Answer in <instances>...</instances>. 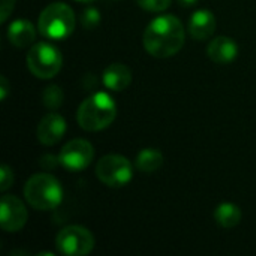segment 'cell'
Here are the masks:
<instances>
[{"label":"cell","mask_w":256,"mask_h":256,"mask_svg":"<svg viewBox=\"0 0 256 256\" xmlns=\"http://www.w3.org/2000/svg\"><path fill=\"white\" fill-rule=\"evenodd\" d=\"M44 105L50 110H57L63 105V99H64V94H63V90L57 86H50L45 88L44 92Z\"/></svg>","instance_id":"e0dca14e"},{"label":"cell","mask_w":256,"mask_h":256,"mask_svg":"<svg viewBox=\"0 0 256 256\" xmlns=\"http://www.w3.org/2000/svg\"><path fill=\"white\" fill-rule=\"evenodd\" d=\"M177 2L184 8H190V6H195L198 3V0H177Z\"/></svg>","instance_id":"cb8c5ba5"},{"label":"cell","mask_w":256,"mask_h":256,"mask_svg":"<svg viewBox=\"0 0 256 256\" xmlns=\"http://www.w3.org/2000/svg\"><path fill=\"white\" fill-rule=\"evenodd\" d=\"M100 20H102L100 12H99L98 9H94V8L86 9V10L81 14V18H80L82 27L87 28V30H94V28L100 24Z\"/></svg>","instance_id":"ac0fdd59"},{"label":"cell","mask_w":256,"mask_h":256,"mask_svg":"<svg viewBox=\"0 0 256 256\" xmlns=\"http://www.w3.org/2000/svg\"><path fill=\"white\" fill-rule=\"evenodd\" d=\"M208 57L218 64H230L238 56V45L234 39L226 36H219L213 39L207 48Z\"/></svg>","instance_id":"7c38bea8"},{"label":"cell","mask_w":256,"mask_h":256,"mask_svg":"<svg viewBox=\"0 0 256 256\" xmlns=\"http://www.w3.org/2000/svg\"><path fill=\"white\" fill-rule=\"evenodd\" d=\"M242 218H243V214H242L240 207H237L236 204H231V202L220 204L214 212V220L222 228H226V230L236 228L242 222Z\"/></svg>","instance_id":"9a60e30c"},{"label":"cell","mask_w":256,"mask_h":256,"mask_svg":"<svg viewBox=\"0 0 256 256\" xmlns=\"http://www.w3.org/2000/svg\"><path fill=\"white\" fill-rule=\"evenodd\" d=\"M26 201L39 212L56 210L63 201V188L51 174H36L24 186Z\"/></svg>","instance_id":"3957f363"},{"label":"cell","mask_w":256,"mask_h":256,"mask_svg":"<svg viewBox=\"0 0 256 256\" xmlns=\"http://www.w3.org/2000/svg\"><path fill=\"white\" fill-rule=\"evenodd\" d=\"M104 86L112 92H123L132 82V70L123 63H112L104 72Z\"/></svg>","instance_id":"4fadbf2b"},{"label":"cell","mask_w":256,"mask_h":256,"mask_svg":"<svg viewBox=\"0 0 256 256\" xmlns=\"http://www.w3.org/2000/svg\"><path fill=\"white\" fill-rule=\"evenodd\" d=\"M15 8V0H2L0 6V22H6Z\"/></svg>","instance_id":"44dd1931"},{"label":"cell","mask_w":256,"mask_h":256,"mask_svg":"<svg viewBox=\"0 0 256 256\" xmlns=\"http://www.w3.org/2000/svg\"><path fill=\"white\" fill-rule=\"evenodd\" d=\"M184 40V27L176 15H160L154 18L146 28L142 38L144 48L156 58L176 56L183 48Z\"/></svg>","instance_id":"6da1fadb"},{"label":"cell","mask_w":256,"mask_h":256,"mask_svg":"<svg viewBox=\"0 0 256 256\" xmlns=\"http://www.w3.org/2000/svg\"><path fill=\"white\" fill-rule=\"evenodd\" d=\"M117 117V105L114 99L104 92L94 93L86 99L76 114L78 124L87 132H99L112 124Z\"/></svg>","instance_id":"7a4b0ae2"},{"label":"cell","mask_w":256,"mask_h":256,"mask_svg":"<svg viewBox=\"0 0 256 256\" xmlns=\"http://www.w3.org/2000/svg\"><path fill=\"white\" fill-rule=\"evenodd\" d=\"M8 39L16 48H27L34 44L36 28L27 20H16L8 28Z\"/></svg>","instance_id":"5bb4252c"},{"label":"cell","mask_w":256,"mask_h":256,"mask_svg":"<svg viewBox=\"0 0 256 256\" xmlns=\"http://www.w3.org/2000/svg\"><path fill=\"white\" fill-rule=\"evenodd\" d=\"M75 24V14L70 6L66 3H52L42 10L38 28L50 40H63L74 33Z\"/></svg>","instance_id":"277c9868"},{"label":"cell","mask_w":256,"mask_h":256,"mask_svg":"<svg viewBox=\"0 0 256 256\" xmlns=\"http://www.w3.org/2000/svg\"><path fill=\"white\" fill-rule=\"evenodd\" d=\"M172 0H136L141 9L148 12H164L171 6Z\"/></svg>","instance_id":"d6986e66"},{"label":"cell","mask_w":256,"mask_h":256,"mask_svg":"<svg viewBox=\"0 0 256 256\" xmlns=\"http://www.w3.org/2000/svg\"><path fill=\"white\" fill-rule=\"evenodd\" d=\"M62 52L48 42H38L27 54V66L30 72L40 80L54 78L62 70Z\"/></svg>","instance_id":"5b68a950"},{"label":"cell","mask_w":256,"mask_h":256,"mask_svg":"<svg viewBox=\"0 0 256 256\" xmlns=\"http://www.w3.org/2000/svg\"><path fill=\"white\" fill-rule=\"evenodd\" d=\"M76 2H80V3H92L94 0H76Z\"/></svg>","instance_id":"d4e9b609"},{"label":"cell","mask_w":256,"mask_h":256,"mask_svg":"<svg viewBox=\"0 0 256 256\" xmlns=\"http://www.w3.org/2000/svg\"><path fill=\"white\" fill-rule=\"evenodd\" d=\"M60 164L72 172H80L90 166L94 159V148L86 140L69 141L58 154Z\"/></svg>","instance_id":"ba28073f"},{"label":"cell","mask_w":256,"mask_h":256,"mask_svg":"<svg viewBox=\"0 0 256 256\" xmlns=\"http://www.w3.org/2000/svg\"><path fill=\"white\" fill-rule=\"evenodd\" d=\"M216 26L218 22H216V16L213 15V12L207 9H201V10H196L189 20L188 30H189V34L195 40H207L216 32Z\"/></svg>","instance_id":"8fae6325"},{"label":"cell","mask_w":256,"mask_h":256,"mask_svg":"<svg viewBox=\"0 0 256 256\" xmlns=\"http://www.w3.org/2000/svg\"><path fill=\"white\" fill-rule=\"evenodd\" d=\"M60 164V158H54V156H44L42 160H40V165L45 168V170H54L57 165Z\"/></svg>","instance_id":"7402d4cb"},{"label":"cell","mask_w":256,"mask_h":256,"mask_svg":"<svg viewBox=\"0 0 256 256\" xmlns=\"http://www.w3.org/2000/svg\"><path fill=\"white\" fill-rule=\"evenodd\" d=\"M0 207V226L6 232H18L26 226L28 213L20 198L14 195H4L2 198Z\"/></svg>","instance_id":"9c48e42d"},{"label":"cell","mask_w":256,"mask_h":256,"mask_svg":"<svg viewBox=\"0 0 256 256\" xmlns=\"http://www.w3.org/2000/svg\"><path fill=\"white\" fill-rule=\"evenodd\" d=\"M66 120L60 116V114H56V112H51V114H46L39 126H38V140L44 144V146H56L57 142H60L66 134Z\"/></svg>","instance_id":"30bf717a"},{"label":"cell","mask_w":256,"mask_h":256,"mask_svg":"<svg viewBox=\"0 0 256 256\" xmlns=\"http://www.w3.org/2000/svg\"><path fill=\"white\" fill-rule=\"evenodd\" d=\"M9 81L6 80V76H2L0 78V99H2V102L3 100H6V98H8V94H9Z\"/></svg>","instance_id":"603a6c76"},{"label":"cell","mask_w":256,"mask_h":256,"mask_svg":"<svg viewBox=\"0 0 256 256\" xmlns=\"http://www.w3.org/2000/svg\"><path fill=\"white\" fill-rule=\"evenodd\" d=\"M14 184V172L8 165H3L0 170V190L6 192Z\"/></svg>","instance_id":"ffe728a7"},{"label":"cell","mask_w":256,"mask_h":256,"mask_svg":"<svg viewBox=\"0 0 256 256\" xmlns=\"http://www.w3.org/2000/svg\"><path fill=\"white\" fill-rule=\"evenodd\" d=\"M98 178L108 188H124L134 178V166L124 156L108 154L96 165Z\"/></svg>","instance_id":"8992f818"},{"label":"cell","mask_w":256,"mask_h":256,"mask_svg":"<svg viewBox=\"0 0 256 256\" xmlns=\"http://www.w3.org/2000/svg\"><path fill=\"white\" fill-rule=\"evenodd\" d=\"M56 248L62 255L66 256L90 255L94 249V237L87 228L70 225L58 232Z\"/></svg>","instance_id":"52a82bcc"},{"label":"cell","mask_w":256,"mask_h":256,"mask_svg":"<svg viewBox=\"0 0 256 256\" xmlns=\"http://www.w3.org/2000/svg\"><path fill=\"white\" fill-rule=\"evenodd\" d=\"M164 165V154L156 148H146L136 158V168L141 172L153 174Z\"/></svg>","instance_id":"2e32d148"}]
</instances>
